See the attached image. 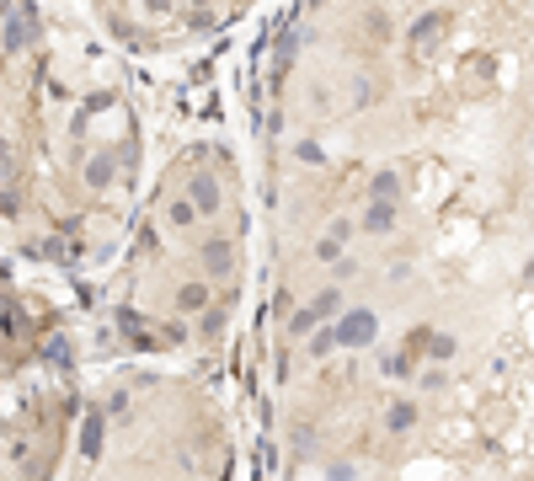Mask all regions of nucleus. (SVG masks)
Masks as SVG:
<instances>
[{
  "label": "nucleus",
  "mask_w": 534,
  "mask_h": 481,
  "mask_svg": "<svg viewBox=\"0 0 534 481\" xmlns=\"http://www.w3.org/2000/svg\"><path fill=\"white\" fill-rule=\"evenodd\" d=\"M417 385H422L428 396H444V391H449V364H433V369L422 364V369H417Z\"/></svg>",
  "instance_id": "nucleus-17"
},
{
  "label": "nucleus",
  "mask_w": 534,
  "mask_h": 481,
  "mask_svg": "<svg viewBox=\"0 0 534 481\" xmlns=\"http://www.w3.org/2000/svg\"><path fill=\"white\" fill-rule=\"evenodd\" d=\"M353 102H358V107L374 102V81H369V75H358V81H353Z\"/></svg>",
  "instance_id": "nucleus-23"
},
{
  "label": "nucleus",
  "mask_w": 534,
  "mask_h": 481,
  "mask_svg": "<svg viewBox=\"0 0 534 481\" xmlns=\"http://www.w3.org/2000/svg\"><path fill=\"white\" fill-rule=\"evenodd\" d=\"M417 353L412 348H396V353H385V359H380V375L385 380H417Z\"/></svg>",
  "instance_id": "nucleus-13"
},
{
  "label": "nucleus",
  "mask_w": 534,
  "mask_h": 481,
  "mask_svg": "<svg viewBox=\"0 0 534 481\" xmlns=\"http://www.w3.org/2000/svg\"><path fill=\"white\" fill-rule=\"evenodd\" d=\"M294 161H305V166H326V150L316 145V139H300V145H294Z\"/></svg>",
  "instance_id": "nucleus-21"
},
{
  "label": "nucleus",
  "mask_w": 534,
  "mask_h": 481,
  "mask_svg": "<svg viewBox=\"0 0 534 481\" xmlns=\"http://www.w3.org/2000/svg\"><path fill=\"white\" fill-rule=\"evenodd\" d=\"M364 193L369 198H401V172H390V166H385V172H374Z\"/></svg>",
  "instance_id": "nucleus-18"
},
{
  "label": "nucleus",
  "mask_w": 534,
  "mask_h": 481,
  "mask_svg": "<svg viewBox=\"0 0 534 481\" xmlns=\"http://www.w3.org/2000/svg\"><path fill=\"white\" fill-rule=\"evenodd\" d=\"M203 268H209V278H230L235 273V241H209V252H203Z\"/></svg>",
  "instance_id": "nucleus-14"
},
{
  "label": "nucleus",
  "mask_w": 534,
  "mask_h": 481,
  "mask_svg": "<svg viewBox=\"0 0 534 481\" xmlns=\"http://www.w3.org/2000/svg\"><path fill=\"white\" fill-rule=\"evenodd\" d=\"M161 220H166L171 230H187V225H198L203 214H198L193 198H161Z\"/></svg>",
  "instance_id": "nucleus-12"
},
{
  "label": "nucleus",
  "mask_w": 534,
  "mask_h": 481,
  "mask_svg": "<svg viewBox=\"0 0 534 481\" xmlns=\"http://www.w3.org/2000/svg\"><path fill=\"white\" fill-rule=\"evenodd\" d=\"M438 33H449V11H422L406 38H412V49H422V43H433Z\"/></svg>",
  "instance_id": "nucleus-11"
},
{
  "label": "nucleus",
  "mask_w": 534,
  "mask_h": 481,
  "mask_svg": "<svg viewBox=\"0 0 534 481\" xmlns=\"http://www.w3.org/2000/svg\"><path fill=\"white\" fill-rule=\"evenodd\" d=\"M369 33L374 38H390V33H396V22H390L385 11H369Z\"/></svg>",
  "instance_id": "nucleus-22"
},
{
  "label": "nucleus",
  "mask_w": 534,
  "mask_h": 481,
  "mask_svg": "<svg viewBox=\"0 0 534 481\" xmlns=\"http://www.w3.org/2000/svg\"><path fill=\"white\" fill-rule=\"evenodd\" d=\"M0 17H11V0H0Z\"/></svg>",
  "instance_id": "nucleus-29"
},
{
  "label": "nucleus",
  "mask_w": 534,
  "mask_h": 481,
  "mask_svg": "<svg viewBox=\"0 0 534 481\" xmlns=\"http://www.w3.org/2000/svg\"><path fill=\"white\" fill-rule=\"evenodd\" d=\"M219 332H225V310H203V316H198V337H203V343H219Z\"/></svg>",
  "instance_id": "nucleus-20"
},
{
  "label": "nucleus",
  "mask_w": 534,
  "mask_h": 481,
  "mask_svg": "<svg viewBox=\"0 0 534 481\" xmlns=\"http://www.w3.org/2000/svg\"><path fill=\"white\" fill-rule=\"evenodd\" d=\"M412 353H422L428 364H454L460 359V337L444 332V327H417L412 332Z\"/></svg>",
  "instance_id": "nucleus-2"
},
{
  "label": "nucleus",
  "mask_w": 534,
  "mask_h": 481,
  "mask_svg": "<svg viewBox=\"0 0 534 481\" xmlns=\"http://www.w3.org/2000/svg\"><path fill=\"white\" fill-rule=\"evenodd\" d=\"M38 11L33 6H17V11H11V17H0V22H6V33H0V49H6V54H17V49H27V38H33L38 33Z\"/></svg>",
  "instance_id": "nucleus-5"
},
{
  "label": "nucleus",
  "mask_w": 534,
  "mask_h": 481,
  "mask_svg": "<svg viewBox=\"0 0 534 481\" xmlns=\"http://www.w3.org/2000/svg\"><path fill=\"white\" fill-rule=\"evenodd\" d=\"M316 327H326V321H321L310 305H300V310H294V316H289V337H310Z\"/></svg>",
  "instance_id": "nucleus-19"
},
{
  "label": "nucleus",
  "mask_w": 534,
  "mask_h": 481,
  "mask_svg": "<svg viewBox=\"0 0 534 481\" xmlns=\"http://www.w3.org/2000/svg\"><path fill=\"white\" fill-rule=\"evenodd\" d=\"M332 327H337V348L358 353V348H374V337H380V316H374L369 305H353V310H342Z\"/></svg>",
  "instance_id": "nucleus-1"
},
{
  "label": "nucleus",
  "mask_w": 534,
  "mask_h": 481,
  "mask_svg": "<svg viewBox=\"0 0 534 481\" xmlns=\"http://www.w3.org/2000/svg\"><path fill=\"white\" fill-rule=\"evenodd\" d=\"M310 310H316L321 321H337L342 310H348V300H342V284H332V289H321L316 300H310Z\"/></svg>",
  "instance_id": "nucleus-15"
},
{
  "label": "nucleus",
  "mask_w": 534,
  "mask_h": 481,
  "mask_svg": "<svg viewBox=\"0 0 534 481\" xmlns=\"http://www.w3.org/2000/svg\"><path fill=\"white\" fill-rule=\"evenodd\" d=\"M161 337H166V343H182V337H187V327H182V321H166V327H161Z\"/></svg>",
  "instance_id": "nucleus-25"
},
{
  "label": "nucleus",
  "mask_w": 534,
  "mask_h": 481,
  "mask_svg": "<svg viewBox=\"0 0 534 481\" xmlns=\"http://www.w3.org/2000/svg\"><path fill=\"white\" fill-rule=\"evenodd\" d=\"M102 439H107V407H91L86 423H81V455L86 460H102V449H107Z\"/></svg>",
  "instance_id": "nucleus-8"
},
{
  "label": "nucleus",
  "mask_w": 534,
  "mask_h": 481,
  "mask_svg": "<svg viewBox=\"0 0 534 481\" xmlns=\"http://www.w3.org/2000/svg\"><path fill=\"white\" fill-rule=\"evenodd\" d=\"M113 177H118V155L113 150H91L86 166H81L86 193H107V188H113Z\"/></svg>",
  "instance_id": "nucleus-4"
},
{
  "label": "nucleus",
  "mask_w": 534,
  "mask_h": 481,
  "mask_svg": "<svg viewBox=\"0 0 534 481\" xmlns=\"http://www.w3.org/2000/svg\"><path fill=\"white\" fill-rule=\"evenodd\" d=\"M417 417H422V407H417V401L396 396V401H390V407H385V433H390V439H406V433L417 428Z\"/></svg>",
  "instance_id": "nucleus-9"
},
{
  "label": "nucleus",
  "mask_w": 534,
  "mask_h": 481,
  "mask_svg": "<svg viewBox=\"0 0 534 481\" xmlns=\"http://www.w3.org/2000/svg\"><path fill=\"white\" fill-rule=\"evenodd\" d=\"M358 230H364V236H390V230H396V198H369Z\"/></svg>",
  "instance_id": "nucleus-7"
},
{
  "label": "nucleus",
  "mask_w": 534,
  "mask_h": 481,
  "mask_svg": "<svg viewBox=\"0 0 534 481\" xmlns=\"http://www.w3.org/2000/svg\"><path fill=\"white\" fill-rule=\"evenodd\" d=\"M187 198L198 204V214L209 220V214H219V204H225V193H219V182L209 177V172H198L193 182H187Z\"/></svg>",
  "instance_id": "nucleus-10"
},
{
  "label": "nucleus",
  "mask_w": 534,
  "mask_h": 481,
  "mask_svg": "<svg viewBox=\"0 0 534 481\" xmlns=\"http://www.w3.org/2000/svg\"><path fill=\"white\" fill-rule=\"evenodd\" d=\"M171 305H177L182 316H203V310L214 305V278H187V284L171 294Z\"/></svg>",
  "instance_id": "nucleus-6"
},
{
  "label": "nucleus",
  "mask_w": 534,
  "mask_h": 481,
  "mask_svg": "<svg viewBox=\"0 0 534 481\" xmlns=\"http://www.w3.org/2000/svg\"><path fill=\"white\" fill-rule=\"evenodd\" d=\"M529 155H534V129H529Z\"/></svg>",
  "instance_id": "nucleus-30"
},
{
  "label": "nucleus",
  "mask_w": 534,
  "mask_h": 481,
  "mask_svg": "<svg viewBox=\"0 0 534 481\" xmlns=\"http://www.w3.org/2000/svg\"><path fill=\"white\" fill-rule=\"evenodd\" d=\"M305 348H310V359H332V353H337V327H332V321L316 327V332L305 337Z\"/></svg>",
  "instance_id": "nucleus-16"
},
{
  "label": "nucleus",
  "mask_w": 534,
  "mask_h": 481,
  "mask_svg": "<svg viewBox=\"0 0 534 481\" xmlns=\"http://www.w3.org/2000/svg\"><path fill=\"white\" fill-rule=\"evenodd\" d=\"M145 6H150V11H166V6H171V0H145Z\"/></svg>",
  "instance_id": "nucleus-28"
},
{
  "label": "nucleus",
  "mask_w": 534,
  "mask_h": 481,
  "mask_svg": "<svg viewBox=\"0 0 534 481\" xmlns=\"http://www.w3.org/2000/svg\"><path fill=\"white\" fill-rule=\"evenodd\" d=\"M348 241H353V225L348 220H332V225H326V236H316V246H310V257L326 262V268H337L342 252H348Z\"/></svg>",
  "instance_id": "nucleus-3"
},
{
  "label": "nucleus",
  "mask_w": 534,
  "mask_h": 481,
  "mask_svg": "<svg viewBox=\"0 0 534 481\" xmlns=\"http://www.w3.org/2000/svg\"><path fill=\"white\" fill-rule=\"evenodd\" d=\"M11 172H17V155H11V145L0 139V177H11Z\"/></svg>",
  "instance_id": "nucleus-24"
},
{
  "label": "nucleus",
  "mask_w": 534,
  "mask_h": 481,
  "mask_svg": "<svg viewBox=\"0 0 534 481\" xmlns=\"http://www.w3.org/2000/svg\"><path fill=\"white\" fill-rule=\"evenodd\" d=\"M326 481H358V471H353V465H332V471H326Z\"/></svg>",
  "instance_id": "nucleus-26"
},
{
  "label": "nucleus",
  "mask_w": 534,
  "mask_h": 481,
  "mask_svg": "<svg viewBox=\"0 0 534 481\" xmlns=\"http://www.w3.org/2000/svg\"><path fill=\"white\" fill-rule=\"evenodd\" d=\"M316 444V428H294V449H310Z\"/></svg>",
  "instance_id": "nucleus-27"
}]
</instances>
